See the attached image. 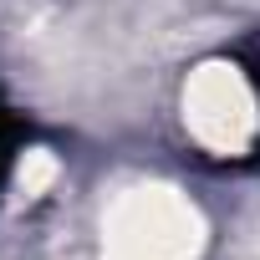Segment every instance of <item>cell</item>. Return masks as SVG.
I'll use <instances>...</instances> for the list:
<instances>
[{
	"mask_svg": "<svg viewBox=\"0 0 260 260\" xmlns=\"http://www.w3.org/2000/svg\"><path fill=\"white\" fill-rule=\"evenodd\" d=\"M184 122L189 133L214 148V153H240L250 138H255V92L250 82L240 77V67H204L189 92H184Z\"/></svg>",
	"mask_w": 260,
	"mask_h": 260,
	"instance_id": "obj_1",
	"label": "cell"
}]
</instances>
